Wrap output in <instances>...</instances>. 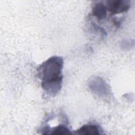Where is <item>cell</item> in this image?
Returning <instances> with one entry per match:
<instances>
[{
  "label": "cell",
  "instance_id": "obj_3",
  "mask_svg": "<svg viewBox=\"0 0 135 135\" xmlns=\"http://www.w3.org/2000/svg\"><path fill=\"white\" fill-rule=\"evenodd\" d=\"M74 134H101V129L96 124H85L78 130H76Z\"/></svg>",
  "mask_w": 135,
  "mask_h": 135
},
{
  "label": "cell",
  "instance_id": "obj_5",
  "mask_svg": "<svg viewBox=\"0 0 135 135\" xmlns=\"http://www.w3.org/2000/svg\"><path fill=\"white\" fill-rule=\"evenodd\" d=\"M42 131H46L45 134H47L48 131H51L50 134H71L72 133L70 132L69 129L65 126L60 124L58 126L55 127L52 129H50L48 127L44 128Z\"/></svg>",
  "mask_w": 135,
  "mask_h": 135
},
{
  "label": "cell",
  "instance_id": "obj_1",
  "mask_svg": "<svg viewBox=\"0 0 135 135\" xmlns=\"http://www.w3.org/2000/svg\"><path fill=\"white\" fill-rule=\"evenodd\" d=\"M63 60L60 56L50 57L38 68V76L43 89L49 95H55L62 87Z\"/></svg>",
  "mask_w": 135,
  "mask_h": 135
},
{
  "label": "cell",
  "instance_id": "obj_2",
  "mask_svg": "<svg viewBox=\"0 0 135 135\" xmlns=\"http://www.w3.org/2000/svg\"><path fill=\"white\" fill-rule=\"evenodd\" d=\"M105 6L107 11L111 14H116L127 12L130 8L129 1L112 0L105 1Z\"/></svg>",
  "mask_w": 135,
  "mask_h": 135
},
{
  "label": "cell",
  "instance_id": "obj_4",
  "mask_svg": "<svg viewBox=\"0 0 135 135\" xmlns=\"http://www.w3.org/2000/svg\"><path fill=\"white\" fill-rule=\"evenodd\" d=\"M107 8L105 4L103 2H97L94 4L92 8L93 15L95 16L98 20H103L107 16Z\"/></svg>",
  "mask_w": 135,
  "mask_h": 135
}]
</instances>
